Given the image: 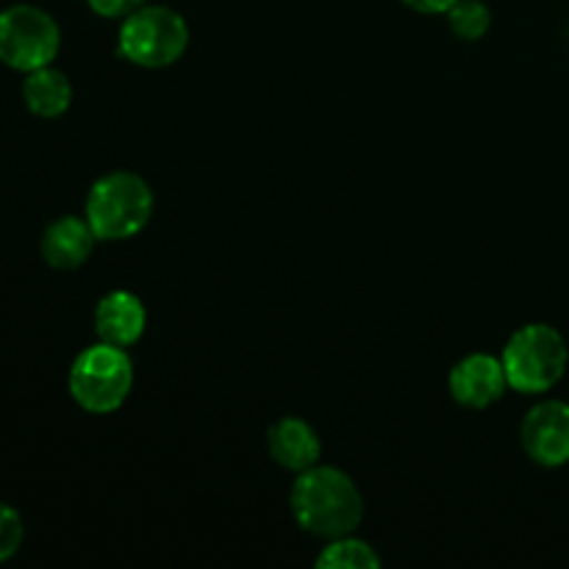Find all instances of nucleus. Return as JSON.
I'll return each instance as SVG.
<instances>
[{
    "mask_svg": "<svg viewBox=\"0 0 569 569\" xmlns=\"http://www.w3.org/2000/svg\"><path fill=\"white\" fill-rule=\"evenodd\" d=\"M267 450L272 461L289 472H303L320 465L322 442L315 428L300 417H281L267 431Z\"/></svg>",
    "mask_w": 569,
    "mask_h": 569,
    "instance_id": "nucleus-11",
    "label": "nucleus"
},
{
    "mask_svg": "<svg viewBox=\"0 0 569 569\" xmlns=\"http://www.w3.org/2000/svg\"><path fill=\"white\" fill-rule=\"evenodd\" d=\"M153 189L131 170H111L89 187L83 217L100 242H126L153 217Z\"/></svg>",
    "mask_w": 569,
    "mask_h": 569,
    "instance_id": "nucleus-2",
    "label": "nucleus"
},
{
    "mask_svg": "<svg viewBox=\"0 0 569 569\" xmlns=\"http://www.w3.org/2000/svg\"><path fill=\"white\" fill-rule=\"evenodd\" d=\"M500 361L509 389L520 395H545L565 378L569 365L567 339L548 322H528L511 333Z\"/></svg>",
    "mask_w": 569,
    "mask_h": 569,
    "instance_id": "nucleus-3",
    "label": "nucleus"
},
{
    "mask_svg": "<svg viewBox=\"0 0 569 569\" xmlns=\"http://www.w3.org/2000/svg\"><path fill=\"white\" fill-rule=\"evenodd\" d=\"M189 26L170 6L144 3L120 20L117 53L144 70L170 67L187 53Z\"/></svg>",
    "mask_w": 569,
    "mask_h": 569,
    "instance_id": "nucleus-5",
    "label": "nucleus"
},
{
    "mask_svg": "<svg viewBox=\"0 0 569 569\" xmlns=\"http://www.w3.org/2000/svg\"><path fill=\"white\" fill-rule=\"evenodd\" d=\"M67 389L87 415H114L133 389V361L128 348L100 339L83 348L70 365Z\"/></svg>",
    "mask_w": 569,
    "mask_h": 569,
    "instance_id": "nucleus-4",
    "label": "nucleus"
},
{
    "mask_svg": "<svg viewBox=\"0 0 569 569\" xmlns=\"http://www.w3.org/2000/svg\"><path fill=\"white\" fill-rule=\"evenodd\" d=\"M520 442L528 459L548 470L569 465V403L539 400L520 426Z\"/></svg>",
    "mask_w": 569,
    "mask_h": 569,
    "instance_id": "nucleus-7",
    "label": "nucleus"
},
{
    "mask_svg": "<svg viewBox=\"0 0 569 569\" xmlns=\"http://www.w3.org/2000/svg\"><path fill=\"white\" fill-rule=\"evenodd\" d=\"M22 103L39 120H56L72 106L70 78L53 64L26 72V78H22Z\"/></svg>",
    "mask_w": 569,
    "mask_h": 569,
    "instance_id": "nucleus-12",
    "label": "nucleus"
},
{
    "mask_svg": "<svg viewBox=\"0 0 569 569\" xmlns=\"http://www.w3.org/2000/svg\"><path fill=\"white\" fill-rule=\"evenodd\" d=\"M317 567L320 569H378L381 559H378L376 548L356 533L348 537L328 539L326 548L317 556Z\"/></svg>",
    "mask_w": 569,
    "mask_h": 569,
    "instance_id": "nucleus-13",
    "label": "nucleus"
},
{
    "mask_svg": "<svg viewBox=\"0 0 569 569\" xmlns=\"http://www.w3.org/2000/svg\"><path fill=\"white\" fill-rule=\"evenodd\" d=\"M144 328H148V309L139 295L128 289H114L94 306V333L100 342L131 348L142 339Z\"/></svg>",
    "mask_w": 569,
    "mask_h": 569,
    "instance_id": "nucleus-9",
    "label": "nucleus"
},
{
    "mask_svg": "<svg viewBox=\"0 0 569 569\" xmlns=\"http://www.w3.org/2000/svg\"><path fill=\"white\" fill-rule=\"evenodd\" d=\"M448 387L456 403L465 409H489L509 392V378H506L500 356L470 353L456 361Z\"/></svg>",
    "mask_w": 569,
    "mask_h": 569,
    "instance_id": "nucleus-8",
    "label": "nucleus"
},
{
    "mask_svg": "<svg viewBox=\"0 0 569 569\" xmlns=\"http://www.w3.org/2000/svg\"><path fill=\"white\" fill-rule=\"evenodd\" d=\"M289 511L311 537L337 539L356 533L365 517V498L348 472L315 465L295 478L289 489Z\"/></svg>",
    "mask_w": 569,
    "mask_h": 569,
    "instance_id": "nucleus-1",
    "label": "nucleus"
},
{
    "mask_svg": "<svg viewBox=\"0 0 569 569\" xmlns=\"http://www.w3.org/2000/svg\"><path fill=\"white\" fill-rule=\"evenodd\" d=\"M403 3L420 14H448L456 0H403Z\"/></svg>",
    "mask_w": 569,
    "mask_h": 569,
    "instance_id": "nucleus-17",
    "label": "nucleus"
},
{
    "mask_svg": "<svg viewBox=\"0 0 569 569\" xmlns=\"http://www.w3.org/2000/svg\"><path fill=\"white\" fill-rule=\"evenodd\" d=\"M450 31L467 42H478L487 37L489 26H492V11L483 0H456L448 11Z\"/></svg>",
    "mask_w": 569,
    "mask_h": 569,
    "instance_id": "nucleus-14",
    "label": "nucleus"
},
{
    "mask_svg": "<svg viewBox=\"0 0 569 569\" xmlns=\"http://www.w3.org/2000/svg\"><path fill=\"white\" fill-rule=\"evenodd\" d=\"M22 539H26V526L20 511L9 503H0V565L20 553Z\"/></svg>",
    "mask_w": 569,
    "mask_h": 569,
    "instance_id": "nucleus-15",
    "label": "nucleus"
},
{
    "mask_svg": "<svg viewBox=\"0 0 569 569\" xmlns=\"http://www.w3.org/2000/svg\"><path fill=\"white\" fill-rule=\"evenodd\" d=\"M61 50V28L44 9L14 3L0 9V64L31 72L53 64Z\"/></svg>",
    "mask_w": 569,
    "mask_h": 569,
    "instance_id": "nucleus-6",
    "label": "nucleus"
},
{
    "mask_svg": "<svg viewBox=\"0 0 569 569\" xmlns=\"http://www.w3.org/2000/svg\"><path fill=\"white\" fill-rule=\"evenodd\" d=\"M100 239L94 237L92 226H89L87 217L64 214L59 220L50 222L42 233V242H39V250H42L44 264L53 267V270H78L89 261L94 244Z\"/></svg>",
    "mask_w": 569,
    "mask_h": 569,
    "instance_id": "nucleus-10",
    "label": "nucleus"
},
{
    "mask_svg": "<svg viewBox=\"0 0 569 569\" xmlns=\"http://www.w3.org/2000/svg\"><path fill=\"white\" fill-rule=\"evenodd\" d=\"M87 3L89 9L98 17H103V20H122V17H128L131 11H137L139 6L150 3V0H87Z\"/></svg>",
    "mask_w": 569,
    "mask_h": 569,
    "instance_id": "nucleus-16",
    "label": "nucleus"
}]
</instances>
